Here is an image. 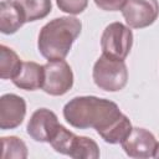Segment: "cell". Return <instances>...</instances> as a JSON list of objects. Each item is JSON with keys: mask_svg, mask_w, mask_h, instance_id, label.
I'll use <instances>...</instances> for the list:
<instances>
[{"mask_svg": "<svg viewBox=\"0 0 159 159\" xmlns=\"http://www.w3.org/2000/svg\"><path fill=\"white\" fill-rule=\"evenodd\" d=\"M62 113L66 122L73 128H93L98 134L123 114L117 103L96 96L73 97L65 104Z\"/></svg>", "mask_w": 159, "mask_h": 159, "instance_id": "obj_1", "label": "cell"}, {"mask_svg": "<svg viewBox=\"0 0 159 159\" xmlns=\"http://www.w3.org/2000/svg\"><path fill=\"white\" fill-rule=\"evenodd\" d=\"M81 30L82 22L75 16H61L48 21L39 34V52L47 61L65 60Z\"/></svg>", "mask_w": 159, "mask_h": 159, "instance_id": "obj_2", "label": "cell"}, {"mask_svg": "<svg viewBox=\"0 0 159 159\" xmlns=\"http://www.w3.org/2000/svg\"><path fill=\"white\" fill-rule=\"evenodd\" d=\"M92 77L94 84L106 92H118L127 86L128 68L124 60H117L102 55L93 66Z\"/></svg>", "mask_w": 159, "mask_h": 159, "instance_id": "obj_3", "label": "cell"}, {"mask_svg": "<svg viewBox=\"0 0 159 159\" xmlns=\"http://www.w3.org/2000/svg\"><path fill=\"white\" fill-rule=\"evenodd\" d=\"M133 46V32L129 26L116 21L103 30L101 36L102 55L117 60H125Z\"/></svg>", "mask_w": 159, "mask_h": 159, "instance_id": "obj_4", "label": "cell"}, {"mask_svg": "<svg viewBox=\"0 0 159 159\" xmlns=\"http://www.w3.org/2000/svg\"><path fill=\"white\" fill-rule=\"evenodd\" d=\"M45 67V77L41 89L50 96H63L73 86V72L65 60L48 61Z\"/></svg>", "mask_w": 159, "mask_h": 159, "instance_id": "obj_5", "label": "cell"}, {"mask_svg": "<svg viewBox=\"0 0 159 159\" xmlns=\"http://www.w3.org/2000/svg\"><path fill=\"white\" fill-rule=\"evenodd\" d=\"M122 15L130 29H144L158 19L159 2L158 0H127Z\"/></svg>", "mask_w": 159, "mask_h": 159, "instance_id": "obj_6", "label": "cell"}, {"mask_svg": "<svg viewBox=\"0 0 159 159\" xmlns=\"http://www.w3.org/2000/svg\"><path fill=\"white\" fill-rule=\"evenodd\" d=\"M124 153L130 158H154L158 142L154 134L145 128L134 127L129 135L120 143Z\"/></svg>", "mask_w": 159, "mask_h": 159, "instance_id": "obj_7", "label": "cell"}, {"mask_svg": "<svg viewBox=\"0 0 159 159\" xmlns=\"http://www.w3.org/2000/svg\"><path fill=\"white\" fill-rule=\"evenodd\" d=\"M58 125L60 122L55 112L47 108H39L30 117L26 132L36 142L50 143Z\"/></svg>", "mask_w": 159, "mask_h": 159, "instance_id": "obj_8", "label": "cell"}, {"mask_svg": "<svg viewBox=\"0 0 159 159\" xmlns=\"http://www.w3.org/2000/svg\"><path fill=\"white\" fill-rule=\"evenodd\" d=\"M26 102L21 96L6 93L0 97V129H15L25 119Z\"/></svg>", "mask_w": 159, "mask_h": 159, "instance_id": "obj_9", "label": "cell"}, {"mask_svg": "<svg viewBox=\"0 0 159 159\" xmlns=\"http://www.w3.org/2000/svg\"><path fill=\"white\" fill-rule=\"evenodd\" d=\"M25 22H26V17L24 10L16 0H1L0 31L4 35L15 34Z\"/></svg>", "mask_w": 159, "mask_h": 159, "instance_id": "obj_10", "label": "cell"}, {"mask_svg": "<svg viewBox=\"0 0 159 159\" xmlns=\"http://www.w3.org/2000/svg\"><path fill=\"white\" fill-rule=\"evenodd\" d=\"M43 77H45L43 65L36 63L34 61H26L22 62V67L19 75L11 81L20 89L36 91L42 87Z\"/></svg>", "mask_w": 159, "mask_h": 159, "instance_id": "obj_11", "label": "cell"}, {"mask_svg": "<svg viewBox=\"0 0 159 159\" xmlns=\"http://www.w3.org/2000/svg\"><path fill=\"white\" fill-rule=\"evenodd\" d=\"M67 155L75 159H97L99 158V148L92 138L75 134Z\"/></svg>", "mask_w": 159, "mask_h": 159, "instance_id": "obj_12", "label": "cell"}, {"mask_svg": "<svg viewBox=\"0 0 159 159\" xmlns=\"http://www.w3.org/2000/svg\"><path fill=\"white\" fill-rule=\"evenodd\" d=\"M22 67V61L17 53L5 46L0 45V77L2 80H14Z\"/></svg>", "mask_w": 159, "mask_h": 159, "instance_id": "obj_13", "label": "cell"}, {"mask_svg": "<svg viewBox=\"0 0 159 159\" xmlns=\"http://www.w3.org/2000/svg\"><path fill=\"white\" fill-rule=\"evenodd\" d=\"M133 127L129 118L125 114H122L113 124H111L107 129L99 133V137L109 144H120L132 132Z\"/></svg>", "mask_w": 159, "mask_h": 159, "instance_id": "obj_14", "label": "cell"}, {"mask_svg": "<svg viewBox=\"0 0 159 159\" xmlns=\"http://www.w3.org/2000/svg\"><path fill=\"white\" fill-rule=\"evenodd\" d=\"M25 14L26 22L45 19L52 9L51 0H16Z\"/></svg>", "mask_w": 159, "mask_h": 159, "instance_id": "obj_15", "label": "cell"}, {"mask_svg": "<svg viewBox=\"0 0 159 159\" xmlns=\"http://www.w3.org/2000/svg\"><path fill=\"white\" fill-rule=\"evenodd\" d=\"M2 159H25L27 158V147L22 139L15 135L2 137Z\"/></svg>", "mask_w": 159, "mask_h": 159, "instance_id": "obj_16", "label": "cell"}, {"mask_svg": "<svg viewBox=\"0 0 159 159\" xmlns=\"http://www.w3.org/2000/svg\"><path fill=\"white\" fill-rule=\"evenodd\" d=\"M58 9L70 15H78L88 6V0H56Z\"/></svg>", "mask_w": 159, "mask_h": 159, "instance_id": "obj_17", "label": "cell"}, {"mask_svg": "<svg viewBox=\"0 0 159 159\" xmlns=\"http://www.w3.org/2000/svg\"><path fill=\"white\" fill-rule=\"evenodd\" d=\"M96 6L104 11H122L127 0H93Z\"/></svg>", "mask_w": 159, "mask_h": 159, "instance_id": "obj_18", "label": "cell"}, {"mask_svg": "<svg viewBox=\"0 0 159 159\" xmlns=\"http://www.w3.org/2000/svg\"><path fill=\"white\" fill-rule=\"evenodd\" d=\"M154 158L159 159V143H158V145H157V149H155V153H154Z\"/></svg>", "mask_w": 159, "mask_h": 159, "instance_id": "obj_19", "label": "cell"}]
</instances>
